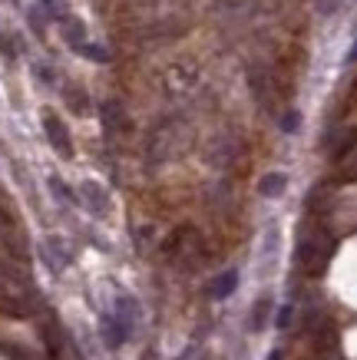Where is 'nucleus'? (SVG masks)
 <instances>
[{
  "label": "nucleus",
  "mask_w": 357,
  "mask_h": 360,
  "mask_svg": "<svg viewBox=\"0 0 357 360\" xmlns=\"http://www.w3.org/2000/svg\"><path fill=\"white\" fill-rule=\"evenodd\" d=\"M354 60H357V44H354V50L347 53V63H354Z\"/></svg>",
  "instance_id": "dca6fc26"
},
{
  "label": "nucleus",
  "mask_w": 357,
  "mask_h": 360,
  "mask_svg": "<svg viewBox=\"0 0 357 360\" xmlns=\"http://www.w3.org/2000/svg\"><path fill=\"white\" fill-rule=\"evenodd\" d=\"M331 255H334V241L327 238L321 229L308 231V235H301V241H298V264L308 268V274L325 271L327 262H331Z\"/></svg>",
  "instance_id": "f257e3e1"
},
{
  "label": "nucleus",
  "mask_w": 357,
  "mask_h": 360,
  "mask_svg": "<svg viewBox=\"0 0 357 360\" xmlns=\"http://www.w3.org/2000/svg\"><path fill=\"white\" fill-rule=\"evenodd\" d=\"M50 192H54V195L60 198V202H70V205H76V202H80L73 188L66 186L63 179H56V175H50Z\"/></svg>",
  "instance_id": "9d476101"
},
{
  "label": "nucleus",
  "mask_w": 357,
  "mask_h": 360,
  "mask_svg": "<svg viewBox=\"0 0 357 360\" xmlns=\"http://www.w3.org/2000/svg\"><path fill=\"white\" fill-rule=\"evenodd\" d=\"M294 324V301H288V304H282V311L275 314V328L278 330H288Z\"/></svg>",
  "instance_id": "9b49d317"
},
{
  "label": "nucleus",
  "mask_w": 357,
  "mask_h": 360,
  "mask_svg": "<svg viewBox=\"0 0 357 360\" xmlns=\"http://www.w3.org/2000/svg\"><path fill=\"white\" fill-rule=\"evenodd\" d=\"M298 120H301V116H298L294 110H288L282 116V132H298Z\"/></svg>",
  "instance_id": "ddd939ff"
},
{
  "label": "nucleus",
  "mask_w": 357,
  "mask_h": 360,
  "mask_svg": "<svg viewBox=\"0 0 357 360\" xmlns=\"http://www.w3.org/2000/svg\"><path fill=\"white\" fill-rule=\"evenodd\" d=\"M80 202H83L93 215H99V219L109 215V195L99 182H83V186H80Z\"/></svg>",
  "instance_id": "39448f33"
},
{
  "label": "nucleus",
  "mask_w": 357,
  "mask_h": 360,
  "mask_svg": "<svg viewBox=\"0 0 357 360\" xmlns=\"http://www.w3.org/2000/svg\"><path fill=\"white\" fill-rule=\"evenodd\" d=\"M80 53L87 56V60H96V63H106L109 60V53L103 50V46H96V44H83L80 46Z\"/></svg>",
  "instance_id": "f8f14e48"
},
{
  "label": "nucleus",
  "mask_w": 357,
  "mask_h": 360,
  "mask_svg": "<svg viewBox=\"0 0 357 360\" xmlns=\"http://www.w3.org/2000/svg\"><path fill=\"white\" fill-rule=\"evenodd\" d=\"M284 188H288V175H284V172H268V175H261V182H258L261 198H282Z\"/></svg>",
  "instance_id": "0eeeda50"
},
{
  "label": "nucleus",
  "mask_w": 357,
  "mask_h": 360,
  "mask_svg": "<svg viewBox=\"0 0 357 360\" xmlns=\"http://www.w3.org/2000/svg\"><path fill=\"white\" fill-rule=\"evenodd\" d=\"M195 83H199L195 63H179L165 73V93H169V96H185V93H192Z\"/></svg>",
  "instance_id": "f03ea898"
},
{
  "label": "nucleus",
  "mask_w": 357,
  "mask_h": 360,
  "mask_svg": "<svg viewBox=\"0 0 357 360\" xmlns=\"http://www.w3.org/2000/svg\"><path fill=\"white\" fill-rule=\"evenodd\" d=\"M44 132H46V139H50V146H54L63 159H70V155H73V139H70V129L63 126V120H60L56 112H44Z\"/></svg>",
  "instance_id": "7ed1b4c3"
},
{
  "label": "nucleus",
  "mask_w": 357,
  "mask_h": 360,
  "mask_svg": "<svg viewBox=\"0 0 357 360\" xmlns=\"http://www.w3.org/2000/svg\"><path fill=\"white\" fill-rule=\"evenodd\" d=\"M37 77L44 79V83H54V73H50L46 66H37Z\"/></svg>",
  "instance_id": "4468645a"
},
{
  "label": "nucleus",
  "mask_w": 357,
  "mask_h": 360,
  "mask_svg": "<svg viewBox=\"0 0 357 360\" xmlns=\"http://www.w3.org/2000/svg\"><path fill=\"white\" fill-rule=\"evenodd\" d=\"M268 314H271V297H261L258 304L249 311V330H251V334L265 330V324H268Z\"/></svg>",
  "instance_id": "6e6552de"
},
{
  "label": "nucleus",
  "mask_w": 357,
  "mask_h": 360,
  "mask_svg": "<svg viewBox=\"0 0 357 360\" xmlns=\"http://www.w3.org/2000/svg\"><path fill=\"white\" fill-rule=\"evenodd\" d=\"M103 340H106L109 350H119L130 340V330H126V324L116 314H103Z\"/></svg>",
  "instance_id": "423d86ee"
},
{
  "label": "nucleus",
  "mask_w": 357,
  "mask_h": 360,
  "mask_svg": "<svg viewBox=\"0 0 357 360\" xmlns=\"http://www.w3.org/2000/svg\"><path fill=\"white\" fill-rule=\"evenodd\" d=\"M268 360H284V354H282V350H271Z\"/></svg>",
  "instance_id": "2eb2a0df"
},
{
  "label": "nucleus",
  "mask_w": 357,
  "mask_h": 360,
  "mask_svg": "<svg viewBox=\"0 0 357 360\" xmlns=\"http://www.w3.org/2000/svg\"><path fill=\"white\" fill-rule=\"evenodd\" d=\"M278 251H282V229H278V225H268V229H265V238H261V255H258V271L261 274L275 271Z\"/></svg>",
  "instance_id": "20e7f679"
},
{
  "label": "nucleus",
  "mask_w": 357,
  "mask_h": 360,
  "mask_svg": "<svg viewBox=\"0 0 357 360\" xmlns=\"http://www.w3.org/2000/svg\"><path fill=\"white\" fill-rule=\"evenodd\" d=\"M235 288H238V271H235V268H228L225 274H218L215 288H212V295H215L218 301H225L228 295H235Z\"/></svg>",
  "instance_id": "1a4fd4ad"
}]
</instances>
